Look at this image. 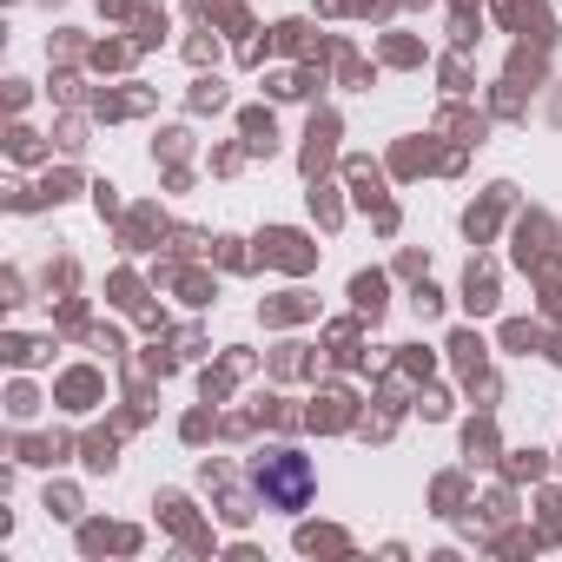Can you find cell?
<instances>
[{"mask_svg": "<svg viewBox=\"0 0 562 562\" xmlns=\"http://www.w3.org/2000/svg\"><path fill=\"white\" fill-rule=\"evenodd\" d=\"M251 476H258V490H265V496H278L285 509H299V503H305V483H312V476H305V463H299V457H285V450L265 457Z\"/></svg>", "mask_w": 562, "mask_h": 562, "instance_id": "cell-1", "label": "cell"}]
</instances>
